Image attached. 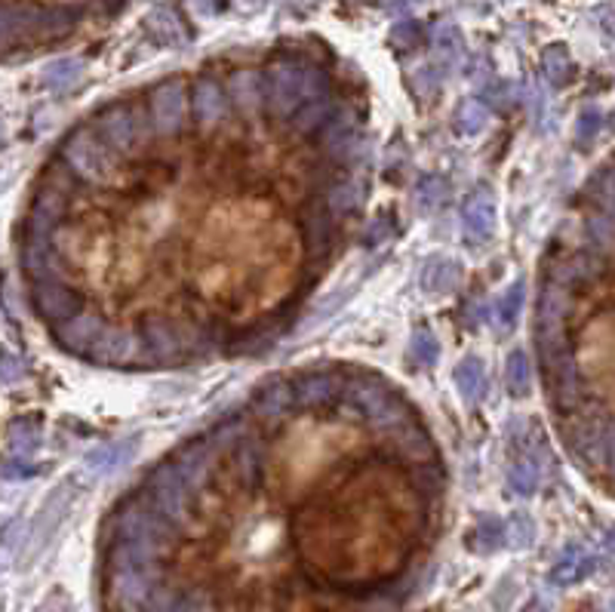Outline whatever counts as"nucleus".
Listing matches in <instances>:
<instances>
[{
    "label": "nucleus",
    "mask_w": 615,
    "mask_h": 612,
    "mask_svg": "<svg viewBox=\"0 0 615 612\" xmlns=\"http://www.w3.org/2000/svg\"><path fill=\"white\" fill-rule=\"evenodd\" d=\"M366 124L360 86L289 53L99 105L43 161L19 225L43 329L111 370L271 345L357 228Z\"/></svg>",
    "instance_id": "f257e3e1"
},
{
    "label": "nucleus",
    "mask_w": 615,
    "mask_h": 612,
    "mask_svg": "<svg viewBox=\"0 0 615 612\" xmlns=\"http://www.w3.org/2000/svg\"><path fill=\"white\" fill-rule=\"evenodd\" d=\"M492 219H496L492 200L483 197V194H474L465 204V213H461V228L471 240H487L492 234Z\"/></svg>",
    "instance_id": "f03ea898"
},
{
    "label": "nucleus",
    "mask_w": 615,
    "mask_h": 612,
    "mask_svg": "<svg viewBox=\"0 0 615 612\" xmlns=\"http://www.w3.org/2000/svg\"><path fill=\"white\" fill-rule=\"evenodd\" d=\"M591 570H594V560L588 557V554L582 551H569L567 557L560 560V564L554 566L551 579L557 581V585H573V581L584 579Z\"/></svg>",
    "instance_id": "7ed1b4c3"
},
{
    "label": "nucleus",
    "mask_w": 615,
    "mask_h": 612,
    "mask_svg": "<svg viewBox=\"0 0 615 612\" xmlns=\"http://www.w3.org/2000/svg\"><path fill=\"white\" fill-rule=\"evenodd\" d=\"M461 277V268L455 262H450V258H440V262H431L428 268H425L422 275V286L431 293L437 290H452L455 284H459Z\"/></svg>",
    "instance_id": "20e7f679"
},
{
    "label": "nucleus",
    "mask_w": 615,
    "mask_h": 612,
    "mask_svg": "<svg viewBox=\"0 0 615 612\" xmlns=\"http://www.w3.org/2000/svg\"><path fill=\"white\" fill-rule=\"evenodd\" d=\"M455 381H459V391L465 400H477V394L483 391V385H487V376H483V366L480 360L468 357L465 363L455 370Z\"/></svg>",
    "instance_id": "39448f33"
},
{
    "label": "nucleus",
    "mask_w": 615,
    "mask_h": 612,
    "mask_svg": "<svg viewBox=\"0 0 615 612\" xmlns=\"http://www.w3.org/2000/svg\"><path fill=\"white\" fill-rule=\"evenodd\" d=\"M508 381H511V391L514 394H526V388H530V363H526L520 354L511 357L508 363Z\"/></svg>",
    "instance_id": "423d86ee"
},
{
    "label": "nucleus",
    "mask_w": 615,
    "mask_h": 612,
    "mask_svg": "<svg viewBox=\"0 0 615 612\" xmlns=\"http://www.w3.org/2000/svg\"><path fill=\"white\" fill-rule=\"evenodd\" d=\"M567 68H569V59H567V53H563V47H551V49H548V53H545V71H548V77H551V81H563Z\"/></svg>",
    "instance_id": "0eeeda50"
},
{
    "label": "nucleus",
    "mask_w": 615,
    "mask_h": 612,
    "mask_svg": "<svg viewBox=\"0 0 615 612\" xmlns=\"http://www.w3.org/2000/svg\"><path fill=\"white\" fill-rule=\"evenodd\" d=\"M520 299H523V290H520V286L508 290V296H505L502 305H498V317H502V323H511V317L517 314V308H520Z\"/></svg>",
    "instance_id": "6e6552de"
},
{
    "label": "nucleus",
    "mask_w": 615,
    "mask_h": 612,
    "mask_svg": "<svg viewBox=\"0 0 615 612\" xmlns=\"http://www.w3.org/2000/svg\"><path fill=\"white\" fill-rule=\"evenodd\" d=\"M437 342H434L431 336H418L416 338V357L422 360V363H431L434 357H437Z\"/></svg>",
    "instance_id": "1a4fd4ad"
},
{
    "label": "nucleus",
    "mask_w": 615,
    "mask_h": 612,
    "mask_svg": "<svg viewBox=\"0 0 615 612\" xmlns=\"http://www.w3.org/2000/svg\"><path fill=\"white\" fill-rule=\"evenodd\" d=\"M511 538H514V545H517V548L530 545V538H532L530 523H526V520H517V527H511Z\"/></svg>",
    "instance_id": "9d476101"
},
{
    "label": "nucleus",
    "mask_w": 615,
    "mask_h": 612,
    "mask_svg": "<svg viewBox=\"0 0 615 612\" xmlns=\"http://www.w3.org/2000/svg\"><path fill=\"white\" fill-rule=\"evenodd\" d=\"M600 129V114L597 111H584V118H582V127H578V133L582 136H594Z\"/></svg>",
    "instance_id": "9b49d317"
},
{
    "label": "nucleus",
    "mask_w": 615,
    "mask_h": 612,
    "mask_svg": "<svg viewBox=\"0 0 615 612\" xmlns=\"http://www.w3.org/2000/svg\"><path fill=\"white\" fill-rule=\"evenodd\" d=\"M188 4H191V10H198V13H209L213 0H188Z\"/></svg>",
    "instance_id": "f8f14e48"
},
{
    "label": "nucleus",
    "mask_w": 615,
    "mask_h": 612,
    "mask_svg": "<svg viewBox=\"0 0 615 612\" xmlns=\"http://www.w3.org/2000/svg\"><path fill=\"white\" fill-rule=\"evenodd\" d=\"M610 548L615 551V532H612V536H610Z\"/></svg>",
    "instance_id": "ddd939ff"
}]
</instances>
